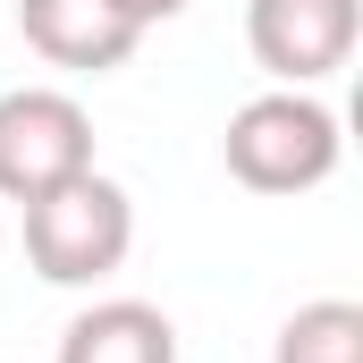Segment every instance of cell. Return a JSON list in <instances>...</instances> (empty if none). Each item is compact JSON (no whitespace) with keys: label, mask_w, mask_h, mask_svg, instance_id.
<instances>
[{"label":"cell","mask_w":363,"mask_h":363,"mask_svg":"<svg viewBox=\"0 0 363 363\" xmlns=\"http://www.w3.org/2000/svg\"><path fill=\"white\" fill-rule=\"evenodd\" d=\"M220 161H228V178L254 186V194H313V186L338 178L347 127H338V110L313 85H271V93H254V101L228 110Z\"/></svg>","instance_id":"cell-1"},{"label":"cell","mask_w":363,"mask_h":363,"mask_svg":"<svg viewBox=\"0 0 363 363\" xmlns=\"http://www.w3.org/2000/svg\"><path fill=\"white\" fill-rule=\"evenodd\" d=\"M17 211H26V262L43 287H101L135 245V203L101 169H77Z\"/></svg>","instance_id":"cell-2"},{"label":"cell","mask_w":363,"mask_h":363,"mask_svg":"<svg viewBox=\"0 0 363 363\" xmlns=\"http://www.w3.org/2000/svg\"><path fill=\"white\" fill-rule=\"evenodd\" d=\"M93 169V118L77 93L60 85H17L0 93V194L9 203H34L60 178Z\"/></svg>","instance_id":"cell-3"},{"label":"cell","mask_w":363,"mask_h":363,"mask_svg":"<svg viewBox=\"0 0 363 363\" xmlns=\"http://www.w3.org/2000/svg\"><path fill=\"white\" fill-rule=\"evenodd\" d=\"M363 0H245V43L271 85H330L355 60Z\"/></svg>","instance_id":"cell-4"},{"label":"cell","mask_w":363,"mask_h":363,"mask_svg":"<svg viewBox=\"0 0 363 363\" xmlns=\"http://www.w3.org/2000/svg\"><path fill=\"white\" fill-rule=\"evenodd\" d=\"M17 34L68 77H110L144 43V26H127L110 0H17Z\"/></svg>","instance_id":"cell-5"},{"label":"cell","mask_w":363,"mask_h":363,"mask_svg":"<svg viewBox=\"0 0 363 363\" xmlns=\"http://www.w3.org/2000/svg\"><path fill=\"white\" fill-rule=\"evenodd\" d=\"M60 363H178V330L144 296H101L60 330Z\"/></svg>","instance_id":"cell-6"},{"label":"cell","mask_w":363,"mask_h":363,"mask_svg":"<svg viewBox=\"0 0 363 363\" xmlns=\"http://www.w3.org/2000/svg\"><path fill=\"white\" fill-rule=\"evenodd\" d=\"M271 363H363V304L347 296H313L279 321Z\"/></svg>","instance_id":"cell-7"},{"label":"cell","mask_w":363,"mask_h":363,"mask_svg":"<svg viewBox=\"0 0 363 363\" xmlns=\"http://www.w3.org/2000/svg\"><path fill=\"white\" fill-rule=\"evenodd\" d=\"M127 26H169V17H186V0H110Z\"/></svg>","instance_id":"cell-8"}]
</instances>
